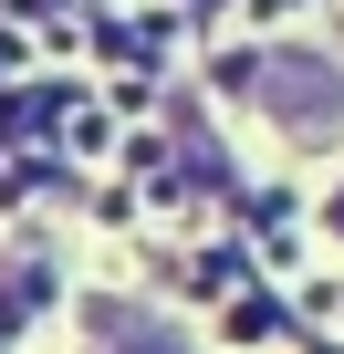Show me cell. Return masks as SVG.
Wrapping results in <instances>:
<instances>
[{
  "label": "cell",
  "instance_id": "1",
  "mask_svg": "<svg viewBox=\"0 0 344 354\" xmlns=\"http://www.w3.org/2000/svg\"><path fill=\"white\" fill-rule=\"evenodd\" d=\"M251 94L271 104V125H282L292 146L344 136V73H334L323 53H261V63H251Z\"/></svg>",
  "mask_w": 344,
  "mask_h": 354
},
{
  "label": "cell",
  "instance_id": "2",
  "mask_svg": "<svg viewBox=\"0 0 344 354\" xmlns=\"http://www.w3.org/2000/svg\"><path fill=\"white\" fill-rule=\"evenodd\" d=\"M105 354H188L167 323H146V313H105Z\"/></svg>",
  "mask_w": 344,
  "mask_h": 354
},
{
  "label": "cell",
  "instance_id": "3",
  "mask_svg": "<svg viewBox=\"0 0 344 354\" xmlns=\"http://www.w3.org/2000/svg\"><path fill=\"white\" fill-rule=\"evenodd\" d=\"M334 230H344V188H334Z\"/></svg>",
  "mask_w": 344,
  "mask_h": 354
}]
</instances>
